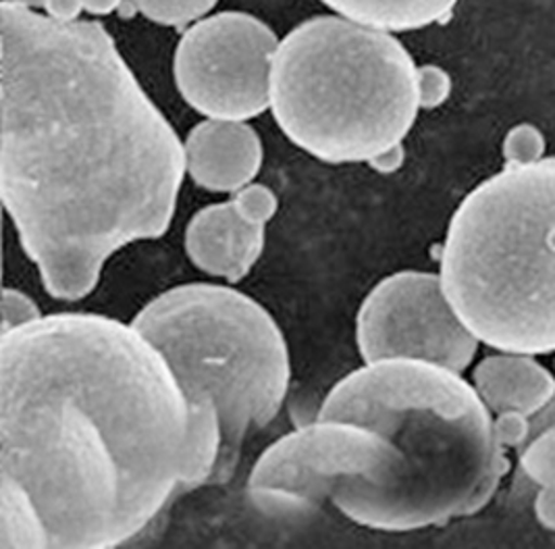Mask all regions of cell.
Returning <instances> with one entry per match:
<instances>
[{"label": "cell", "instance_id": "1", "mask_svg": "<svg viewBox=\"0 0 555 549\" xmlns=\"http://www.w3.org/2000/svg\"><path fill=\"white\" fill-rule=\"evenodd\" d=\"M212 481L176 373L133 323L0 333V548L113 549Z\"/></svg>", "mask_w": 555, "mask_h": 549}, {"label": "cell", "instance_id": "2", "mask_svg": "<svg viewBox=\"0 0 555 549\" xmlns=\"http://www.w3.org/2000/svg\"><path fill=\"white\" fill-rule=\"evenodd\" d=\"M0 194L52 298L176 215L185 150L101 24L0 4Z\"/></svg>", "mask_w": 555, "mask_h": 549}, {"label": "cell", "instance_id": "3", "mask_svg": "<svg viewBox=\"0 0 555 549\" xmlns=\"http://www.w3.org/2000/svg\"><path fill=\"white\" fill-rule=\"evenodd\" d=\"M319 417L371 424L393 446L385 481L335 508L364 528L408 533L477 514L507 473L475 385L429 360L364 362L328 390Z\"/></svg>", "mask_w": 555, "mask_h": 549}, {"label": "cell", "instance_id": "4", "mask_svg": "<svg viewBox=\"0 0 555 549\" xmlns=\"http://www.w3.org/2000/svg\"><path fill=\"white\" fill-rule=\"evenodd\" d=\"M439 277L460 321L489 348L555 352V158L505 165L460 202Z\"/></svg>", "mask_w": 555, "mask_h": 549}, {"label": "cell", "instance_id": "5", "mask_svg": "<svg viewBox=\"0 0 555 549\" xmlns=\"http://www.w3.org/2000/svg\"><path fill=\"white\" fill-rule=\"evenodd\" d=\"M271 111L310 156L371 163L400 146L416 122L418 67L387 29L344 15L312 17L279 42Z\"/></svg>", "mask_w": 555, "mask_h": 549}, {"label": "cell", "instance_id": "6", "mask_svg": "<svg viewBox=\"0 0 555 549\" xmlns=\"http://www.w3.org/2000/svg\"><path fill=\"white\" fill-rule=\"evenodd\" d=\"M131 323L165 356L190 406L215 410L223 446L212 483H225L246 437L275 421L287 398L292 360L275 317L229 285L183 283Z\"/></svg>", "mask_w": 555, "mask_h": 549}, {"label": "cell", "instance_id": "7", "mask_svg": "<svg viewBox=\"0 0 555 549\" xmlns=\"http://www.w3.org/2000/svg\"><path fill=\"white\" fill-rule=\"evenodd\" d=\"M393 467V446L379 429L319 417L260 454L248 496L260 510L302 514L375 489Z\"/></svg>", "mask_w": 555, "mask_h": 549}, {"label": "cell", "instance_id": "8", "mask_svg": "<svg viewBox=\"0 0 555 549\" xmlns=\"http://www.w3.org/2000/svg\"><path fill=\"white\" fill-rule=\"evenodd\" d=\"M278 49L275 31L248 13L225 11L206 17L177 44V90L208 119H254L271 108Z\"/></svg>", "mask_w": 555, "mask_h": 549}, {"label": "cell", "instance_id": "9", "mask_svg": "<svg viewBox=\"0 0 555 549\" xmlns=\"http://www.w3.org/2000/svg\"><path fill=\"white\" fill-rule=\"evenodd\" d=\"M356 346L364 362L418 358L464 373L479 340L455 315L439 273L400 271L380 279L362 299Z\"/></svg>", "mask_w": 555, "mask_h": 549}, {"label": "cell", "instance_id": "10", "mask_svg": "<svg viewBox=\"0 0 555 549\" xmlns=\"http://www.w3.org/2000/svg\"><path fill=\"white\" fill-rule=\"evenodd\" d=\"M275 192L262 183L201 208L185 227V254L203 273L237 283L258 263L267 225L278 213Z\"/></svg>", "mask_w": 555, "mask_h": 549}, {"label": "cell", "instance_id": "11", "mask_svg": "<svg viewBox=\"0 0 555 549\" xmlns=\"http://www.w3.org/2000/svg\"><path fill=\"white\" fill-rule=\"evenodd\" d=\"M185 174L206 192L235 194L254 183L262 167V142L253 125L206 119L185 142Z\"/></svg>", "mask_w": 555, "mask_h": 549}, {"label": "cell", "instance_id": "12", "mask_svg": "<svg viewBox=\"0 0 555 549\" xmlns=\"http://www.w3.org/2000/svg\"><path fill=\"white\" fill-rule=\"evenodd\" d=\"M473 385L493 414L520 412L532 417L555 396V376L532 354L502 352L482 358Z\"/></svg>", "mask_w": 555, "mask_h": 549}, {"label": "cell", "instance_id": "13", "mask_svg": "<svg viewBox=\"0 0 555 549\" xmlns=\"http://www.w3.org/2000/svg\"><path fill=\"white\" fill-rule=\"evenodd\" d=\"M335 13L387 31L421 29L452 15L457 0H321Z\"/></svg>", "mask_w": 555, "mask_h": 549}, {"label": "cell", "instance_id": "14", "mask_svg": "<svg viewBox=\"0 0 555 549\" xmlns=\"http://www.w3.org/2000/svg\"><path fill=\"white\" fill-rule=\"evenodd\" d=\"M529 442L520 448V471L539 487H555V396L529 417Z\"/></svg>", "mask_w": 555, "mask_h": 549}, {"label": "cell", "instance_id": "15", "mask_svg": "<svg viewBox=\"0 0 555 549\" xmlns=\"http://www.w3.org/2000/svg\"><path fill=\"white\" fill-rule=\"evenodd\" d=\"M133 7L154 24L185 25L201 20L217 0H131Z\"/></svg>", "mask_w": 555, "mask_h": 549}, {"label": "cell", "instance_id": "16", "mask_svg": "<svg viewBox=\"0 0 555 549\" xmlns=\"http://www.w3.org/2000/svg\"><path fill=\"white\" fill-rule=\"evenodd\" d=\"M545 154V138L539 127L520 124L507 131L504 140L505 165H532Z\"/></svg>", "mask_w": 555, "mask_h": 549}, {"label": "cell", "instance_id": "17", "mask_svg": "<svg viewBox=\"0 0 555 549\" xmlns=\"http://www.w3.org/2000/svg\"><path fill=\"white\" fill-rule=\"evenodd\" d=\"M452 94V77L437 67V65H425L418 67V100L421 108H437Z\"/></svg>", "mask_w": 555, "mask_h": 549}, {"label": "cell", "instance_id": "18", "mask_svg": "<svg viewBox=\"0 0 555 549\" xmlns=\"http://www.w3.org/2000/svg\"><path fill=\"white\" fill-rule=\"evenodd\" d=\"M38 317H42L38 304L22 290L7 288L2 292V333L29 321H36Z\"/></svg>", "mask_w": 555, "mask_h": 549}, {"label": "cell", "instance_id": "19", "mask_svg": "<svg viewBox=\"0 0 555 549\" xmlns=\"http://www.w3.org/2000/svg\"><path fill=\"white\" fill-rule=\"evenodd\" d=\"M495 433L504 448L520 449L529 442V417L520 412H502L495 414Z\"/></svg>", "mask_w": 555, "mask_h": 549}, {"label": "cell", "instance_id": "20", "mask_svg": "<svg viewBox=\"0 0 555 549\" xmlns=\"http://www.w3.org/2000/svg\"><path fill=\"white\" fill-rule=\"evenodd\" d=\"M534 516L543 528L555 533V487H541L534 498Z\"/></svg>", "mask_w": 555, "mask_h": 549}, {"label": "cell", "instance_id": "21", "mask_svg": "<svg viewBox=\"0 0 555 549\" xmlns=\"http://www.w3.org/2000/svg\"><path fill=\"white\" fill-rule=\"evenodd\" d=\"M42 9H44L47 15H51L54 20L72 22V20L79 17V13L83 11V4H81V0H44Z\"/></svg>", "mask_w": 555, "mask_h": 549}, {"label": "cell", "instance_id": "22", "mask_svg": "<svg viewBox=\"0 0 555 549\" xmlns=\"http://www.w3.org/2000/svg\"><path fill=\"white\" fill-rule=\"evenodd\" d=\"M402 163H404V144L383 152L380 156H377L375 161H371L369 165L373 169H377L379 174H393V171H398L402 167Z\"/></svg>", "mask_w": 555, "mask_h": 549}, {"label": "cell", "instance_id": "23", "mask_svg": "<svg viewBox=\"0 0 555 549\" xmlns=\"http://www.w3.org/2000/svg\"><path fill=\"white\" fill-rule=\"evenodd\" d=\"M83 11L92 13V15H108L115 9H121L124 0H81Z\"/></svg>", "mask_w": 555, "mask_h": 549}, {"label": "cell", "instance_id": "24", "mask_svg": "<svg viewBox=\"0 0 555 549\" xmlns=\"http://www.w3.org/2000/svg\"><path fill=\"white\" fill-rule=\"evenodd\" d=\"M9 2L22 4V7H29V9H42V4H44V0H9Z\"/></svg>", "mask_w": 555, "mask_h": 549}]
</instances>
